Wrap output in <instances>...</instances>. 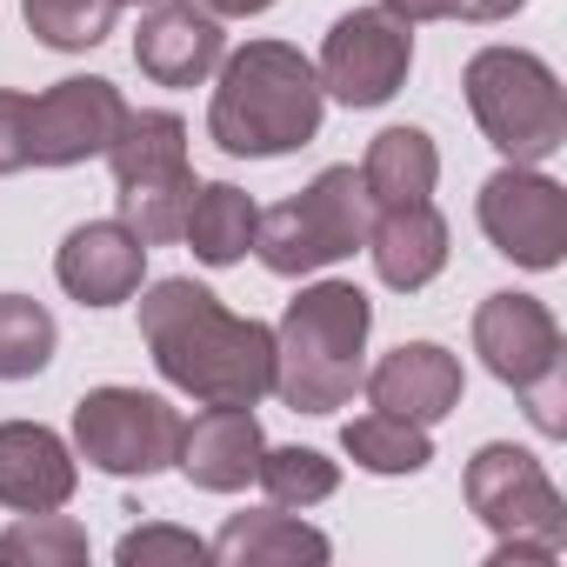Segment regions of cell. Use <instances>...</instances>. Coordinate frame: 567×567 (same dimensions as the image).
<instances>
[{
	"mask_svg": "<svg viewBox=\"0 0 567 567\" xmlns=\"http://www.w3.org/2000/svg\"><path fill=\"white\" fill-rule=\"evenodd\" d=\"M141 341L167 388L194 394L200 408H254L274 394V328L254 315H227L200 280L167 274L141 295Z\"/></svg>",
	"mask_w": 567,
	"mask_h": 567,
	"instance_id": "6da1fadb",
	"label": "cell"
},
{
	"mask_svg": "<svg viewBox=\"0 0 567 567\" xmlns=\"http://www.w3.org/2000/svg\"><path fill=\"white\" fill-rule=\"evenodd\" d=\"M321 74L288 41H247L220 54V81L207 101V134L234 161H274L321 134Z\"/></svg>",
	"mask_w": 567,
	"mask_h": 567,
	"instance_id": "7a4b0ae2",
	"label": "cell"
},
{
	"mask_svg": "<svg viewBox=\"0 0 567 567\" xmlns=\"http://www.w3.org/2000/svg\"><path fill=\"white\" fill-rule=\"evenodd\" d=\"M368 328H374V301L354 280H315L288 301L274 328V394L295 414H334L354 401L361 374H368Z\"/></svg>",
	"mask_w": 567,
	"mask_h": 567,
	"instance_id": "3957f363",
	"label": "cell"
},
{
	"mask_svg": "<svg viewBox=\"0 0 567 567\" xmlns=\"http://www.w3.org/2000/svg\"><path fill=\"white\" fill-rule=\"evenodd\" d=\"M461 87H467V107H474L487 147L507 154L514 167H540L567 147V94L540 54L481 48L461 74Z\"/></svg>",
	"mask_w": 567,
	"mask_h": 567,
	"instance_id": "277c9868",
	"label": "cell"
},
{
	"mask_svg": "<svg viewBox=\"0 0 567 567\" xmlns=\"http://www.w3.org/2000/svg\"><path fill=\"white\" fill-rule=\"evenodd\" d=\"M368 187H361V167H321L295 200H280L260 214L254 227V254L267 274L280 280H301V274H321L334 260H348L361 240H368Z\"/></svg>",
	"mask_w": 567,
	"mask_h": 567,
	"instance_id": "5b68a950",
	"label": "cell"
},
{
	"mask_svg": "<svg viewBox=\"0 0 567 567\" xmlns=\"http://www.w3.org/2000/svg\"><path fill=\"white\" fill-rule=\"evenodd\" d=\"M181 408L141 388H87L74 401V447L114 481H147L181 454Z\"/></svg>",
	"mask_w": 567,
	"mask_h": 567,
	"instance_id": "8992f818",
	"label": "cell"
},
{
	"mask_svg": "<svg viewBox=\"0 0 567 567\" xmlns=\"http://www.w3.org/2000/svg\"><path fill=\"white\" fill-rule=\"evenodd\" d=\"M467 507L481 527H494V540H540L554 554L567 547V501L527 447L487 441L467 461Z\"/></svg>",
	"mask_w": 567,
	"mask_h": 567,
	"instance_id": "52a82bcc",
	"label": "cell"
},
{
	"mask_svg": "<svg viewBox=\"0 0 567 567\" xmlns=\"http://www.w3.org/2000/svg\"><path fill=\"white\" fill-rule=\"evenodd\" d=\"M414 68V28L394 21L388 8H354L328 28L321 41V94H334L341 107H388L408 87Z\"/></svg>",
	"mask_w": 567,
	"mask_h": 567,
	"instance_id": "ba28073f",
	"label": "cell"
},
{
	"mask_svg": "<svg viewBox=\"0 0 567 567\" xmlns=\"http://www.w3.org/2000/svg\"><path fill=\"white\" fill-rule=\"evenodd\" d=\"M474 214H481V234L494 240V254H507L514 267H534V274L560 267V254H567V187L547 181L540 167L507 161L501 174H487Z\"/></svg>",
	"mask_w": 567,
	"mask_h": 567,
	"instance_id": "9c48e42d",
	"label": "cell"
},
{
	"mask_svg": "<svg viewBox=\"0 0 567 567\" xmlns=\"http://www.w3.org/2000/svg\"><path fill=\"white\" fill-rule=\"evenodd\" d=\"M127 101L101 74H68L28 101V167H81L114 147Z\"/></svg>",
	"mask_w": 567,
	"mask_h": 567,
	"instance_id": "30bf717a",
	"label": "cell"
},
{
	"mask_svg": "<svg viewBox=\"0 0 567 567\" xmlns=\"http://www.w3.org/2000/svg\"><path fill=\"white\" fill-rule=\"evenodd\" d=\"M474 354H481V368L494 374V381H507L514 394L527 388V381H540L547 368H567L560 361V321L547 315V301H534V295H487L481 308H474Z\"/></svg>",
	"mask_w": 567,
	"mask_h": 567,
	"instance_id": "8fae6325",
	"label": "cell"
},
{
	"mask_svg": "<svg viewBox=\"0 0 567 567\" xmlns=\"http://www.w3.org/2000/svg\"><path fill=\"white\" fill-rule=\"evenodd\" d=\"M227 54L220 14H207L200 0H154L141 34H134V68L154 87H200Z\"/></svg>",
	"mask_w": 567,
	"mask_h": 567,
	"instance_id": "7c38bea8",
	"label": "cell"
},
{
	"mask_svg": "<svg viewBox=\"0 0 567 567\" xmlns=\"http://www.w3.org/2000/svg\"><path fill=\"white\" fill-rule=\"evenodd\" d=\"M54 280L81 301V308H121L141 295L147 280V240L121 220H87L61 240L54 254Z\"/></svg>",
	"mask_w": 567,
	"mask_h": 567,
	"instance_id": "4fadbf2b",
	"label": "cell"
},
{
	"mask_svg": "<svg viewBox=\"0 0 567 567\" xmlns=\"http://www.w3.org/2000/svg\"><path fill=\"white\" fill-rule=\"evenodd\" d=\"M361 388H368V401L381 414H401V421L434 427V421H447L461 408V388L467 381H461V361L441 341H401L394 354H381L361 374Z\"/></svg>",
	"mask_w": 567,
	"mask_h": 567,
	"instance_id": "5bb4252c",
	"label": "cell"
},
{
	"mask_svg": "<svg viewBox=\"0 0 567 567\" xmlns=\"http://www.w3.org/2000/svg\"><path fill=\"white\" fill-rule=\"evenodd\" d=\"M74 487H81V467H74V447L54 427L0 421V507L48 514V507H68Z\"/></svg>",
	"mask_w": 567,
	"mask_h": 567,
	"instance_id": "9a60e30c",
	"label": "cell"
},
{
	"mask_svg": "<svg viewBox=\"0 0 567 567\" xmlns=\"http://www.w3.org/2000/svg\"><path fill=\"white\" fill-rule=\"evenodd\" d=\"M374 274L394 295H421L427 280L447 267V220L434 200H401V207H374L368 214V240Z\"/></svg>",
	"mask_w": 567,
	"mask_h": 567,
	"instance_id": "2e32d148",
	"label": "cell"
},
{
	"mask_svg": "<svg viewBox=\"0 0 567 567\" xmlns=\"http://www.w3.org/2000/svg\"><path fill=\"white\" fill-rule=\"evenodd\" d=\"M260 421H254V408H207V414H194L187 427H181V454H174V467L194 481V487H207V494H240L247 481H254V467H260Z\"/></svg>",
	"mask_w": 567,
	"mask_h": 567,
	"instance_id": "e0dca14e",
	"label": "cell"
},
{
	"mask_svg": "<svg viewBox=\"0 0 567 567\" xmlns=\"http://www.w3.org/2000/svg\"><path fill=\"white\" fill-rule=\"evenodd\" d=\"M334 540L308 520H295V507H260V514H227V527L207 540V560L227 567H295V560H328Z\"/></svg>",
	"mask_w": 567,
	"mask_h": 567,
	"instance_id": "ac0fdd59",
	"label": "cell"
},
{
	"mask_svg": "<svg viewBox=\"0 0 567 567\" xmlns=\"http://www.w3.org/2000/svg\"><path fill=\"white\" fill-rule=\"evenodd\" d=\"M441 181V147L421 134V127H388L368 141V161H361V187H368V207H401V200H427Z\"/></svg>",
	"mask_w": 567,
	"mask_h": 567,
	"instance_id": "d6986e66",
	"label": "cell"
},
{
	"mask_svg": "<svg viewBox=\"0 0 567 567\" xmlns=\"http://www.w3.org/2000/svg\"><path fill=\"white\" fill-rule=\"evenodd\" d=\"M254 227H260V207H254L234 181H200L194 200H187L181 240L194 247L200 267H234V260L254 247Z\"/></svg>",
	"mask_w": 567,
	"mask_h": 567,
	"instance_id": "ffe728a7",
	"label": "cell"
},
{
	"mask_svg": "<svg viewBox=\"0 0 567 567\" xmlns=\"http://www.w3.org/2000/svg\"><path fill=\"white\" fill-rule=\"evenodd\" d=\"M107 167H114V187L187 174V121L167 107H127V121L107 147Z\"/></svg>",
	"mask_w": 567,
	"mask_h": 567,
	"instance_id": "44dd1931",
	"label": "cell"
},
{
	"mask_svg": "<svg viewBox=\"0 0 567 567\" xmlns=\"http://www.w3.org/2000/svg\"><path fill=\"white\" fill-rule=\"evenodd\" d=\"M341 447H348V461L354 467H368V474H421L427 461H434V441H427V427L421 421H401V414H361V421H348L341 427Z\"/></svg>",
	"mask_w": 567,
	"mask_h": 567,
	"instance_id": "7402d4cb",
	"label": "cell"
},
{
	"mask_svg": "<svg viewBox=\"0 0 567 567\" xmlns=\"http://www.w3.org/2000/svg\"><path fill=\"white\" fill-rule=\"evenodd\" d=\"M254 481L267 487V501L274 507H321L334 487H341V467L321 454V447H260V467H254Z\"/></svg>",
	"mask_w": 567,
	"mask_h": 567,
	"instance_id": "603a6c76",
	"label": "cell"
},
{
	"mask_svg": "<svg viewBox=\"0 0 567 567\" xmlns=\"http://www.w3.org/2000/svg\"><path fill=\"white\" fill-rule=\"evenodd\" d=\"M54 315L28 295H0V381H34L54 361Z\"/></svg>",
	"mask_w": 567,
	"mask_h": 567,
	"instance_id": "cb8c5ba5",
	"label": "cell"
},
{
	"mask_svg": "<svg viewBox=\"0 0 567 567\" xmlns=\"http://www.w3.org/2000/svg\"><path fill=\"white\" fill-rule=\"evenodd\" d=\"M21 14L34 28V41H48L54 54H87L114 34V0H21Z\"/></svg>",
	"mask_w": 567,
	"mask_h": 567,
	"instance_id": "d4e9b609",
	"label": "cell"
},
{
	"mask_svg": "<svg viewBox=\"0 0 567 567\" xmlns=\"http://www.w3.org/2000/svg\"><path fill=\"white\" fill-rule=\"evenodd\" d=\"M0 560H21V567H81L87 560V527L68 520L61 507L21 514L8 534H0Z\"/></svg>",
	"mask_w": 567,
	"mask_h": 567,
	"instance_id": "484cf974",
	"label": "cell"
},
{
	"mask_svg": "<svg viewBox=\"0 0 567 567\" xmlns=\"http://www.w3.org/2000/svg\"><path fill=\"white\" fill-rule=\"evenodd\" d=\"M194 167L187 174H167V181H134V187H121L114 200H121V227H134L147 247H161V240H181V220H187V200H194Z\"/></svg>",
	"mask_w": 567,
	"mask_h": 567,
	"instance_id": "4316f807",
	"label": "cell"
},
{
	"mask_svg": "<svg viewBox=\"0 0 567 567\" xmlns=\"http://www.w3.org/2000/svg\"><path fill=\"white\" fill-rule=\"evenodd\" d=\"M114 560H121V567H154V560H181V567H187V560H207V540H200V534H187V527L154 520V527L121 534Z\"/></svg>",
	"mask_w": 567,
	"mask_h": 567,
	"instance_id": "83f0119b",
	"label": "cell"
},
{
	"mask_svg": "<svg viewBox=\"0 0 567 567\" xmlns=\"http://www.w3.org/2000/svg\"><path fill=\"white\" fill-rule=\"evenodd\" d=\"M520 408H527V421H534L547 441H560V434H567V368H547L540 381H527V388H520Z\"/></svg>",
	"mask_w": 567,
	"mask_h": 567,
	"instance_id": "f1b7e54d",
	"label": "cell"
},
{
	"mask_svg": "<svg viewBox=\"0 0 567 567\" xmlns=\"http://www.w3.org/2000/svg\"><path fill=\"white\" fill-rule=\"evenodd\" d=\"M28 167V94L0 87V174Z\"/></svg>",
	"mask_w": 567,
	"mask_h": 567,
	"instance_id": "f546056e",
	"label": "cell"
},
{
	"mask_svg": "<svg viewBox=\"0 0 567 567\" xmlns=\"http://www.w3.org/2000/svg\"><path fill=\"white\" fill-rule=\"evenodd\" d=\"M554 560L560 554L540 540H494V554H487V567H554Z\"/></svg>",
	"mask_w": 567,
	"mask_h": 567,
	"instance_id": "4dcf8cb0",
	"label": "cell"
},
{
	"mask_svg": "<svg viewBox=\"0 0 567 567\" xmlns=\"http://www.w3.org/2000/svg\"><path fill=\"white\" fill-rule=\"evenodd\" d=\"M381 8L394 21H408V28H421V21H461V0H381Z\"/></svg>",
	"mask_w": 567,
	"mask_h": 567,
	"instance_id": "1f68e13d",
	"label": "cell"
},
{
	"mask_svg": "<svg viewBox=\"0 0 567 567\" xmlns=\"http://www.w3.org/2000/svg\"><path fill=\"white\" fill-rule=\"evenodd\" d=\"M520 8H527V0H461V21H507Z\"/></svg>",
	"mask_w": 567,
	"mask_h": 567,
	"instance_id": "d6a6232c",
	"label": "cell"
},
{
	"mask_svg": "<svg viewBox=\"0 0 567 567\" xmlns=\"http://www.w3.org/2000/svg\"><path fill=\"white\" fill-rule=\"evenodd\" d=\"M207 14H220V21H247V14H267L274 0H200Z\"/></svg>",
	"mask_w": 567,
	"mask_h": 567,
	"instance_id": "836d02e7",
	"label": "cell"
},
{
	"mask_svg": "<svg viewBox=\"0 0 567 567\" xmlns=\"http://www.w3.org/2000/svg\"><path fill=\"white\" fill-rule=\"evenodd\" d=\"M114 8H154V0H114Z\"/></svg>",
	"mask_w": 567,
	"mask_h": 567,
	"instance_id": "e575fe53",
	"label": "cell"
}]
</instances>
